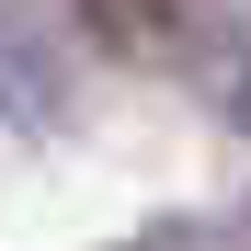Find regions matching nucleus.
I'll return each mask as SVG.
<instances>
[{
	"mask_svg": "<svg viewBox=\"0 0 251 251\" xmlns=\"http://www.w3.org/2000/svg\"><path fill=\"white\" fill-rule=\"evenodd\" d=\"M228 126H240V137H251V57L228 69Z\"/></svg>",
	"mask_w": 251,
	"mask_h": 251,
	"instance_id": "3",
	"label": "nucleus"
},
{
	"mask_svg": "<svg viewBox=\"0 0 251 251\" xmlns=\"http://www.w3.org/2000/svg\"><path fill=\"white\" fill-rule=\"evenodd\" d=\"M0 114H23V126L57 114V46H46L23 12H0Z\"/></svg>",
	"mask_w": 251,
	"mask_h": 251,
	"instance_id": "1",
	"label": "nucleus"
},
{
	"mask_svg": "<svg viewBox=\"0 0 251 251\" xmlns=\"http://www.w3.org/2000/svg\"><path fill=\"white\" fill-rule=\"evenodd\" d=\"M80 23H92L103 46L149 57V46H172V34H183V0H80Z\"/></svg>",
	"mask_w": 251,
	"mask_h": 251,
	"instance_id": "2",
	"label": "nucleus"
}]
</instances>
